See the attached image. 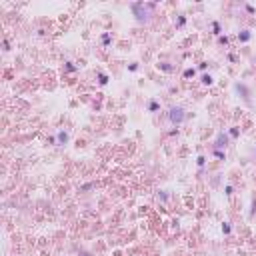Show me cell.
<instances>
[{
  "instance_id": "cell-3",
  "label": "cell",
  "mask_w": 256,
  "mask_h": 256,
  "mask_svg": "<svg viewBox=\"0 0 256 256\" xmlns=\"http://www.w3.org/2000/svg\"><path fill=\"white\" fill-rule=\"evenodd\" d=\"M58 138H60V142H66V140H68V136H66L64 132H60V134H58Z\"/></svg>"
},
{
  "instance_id": "cell-1",
  "label": "cell",
  "mask_w": 256,
  "mask_h": 256,
  "mask_svg": "<svg viewBox=\"0 0 256 256\" xmlns=\"http://www.w3.org/2000/svg\"><path fill=\"white\" fill-rule=\"evenodd\" d=\"M182 118H184V114H182L180 108H172V110H170V120H172V122H182Z\"/></svg>"
},
{
  "instance_id": "cell-2",
  "label": "cell",
  "mask_w": 256,
  "mask_h": 256,
  "mask_svg": "<svg viewBox=\"0 0 256 256\" xmlns=\"http://www.w3.org/2000/svg\"><path fill=\"white\" fill-rule=\"evenodd\" d=\"M132 10L136 12L138 20H144V18H146V12H142V10H140V4H134V6H132Z\"/></svg>"
}]
</instances>
